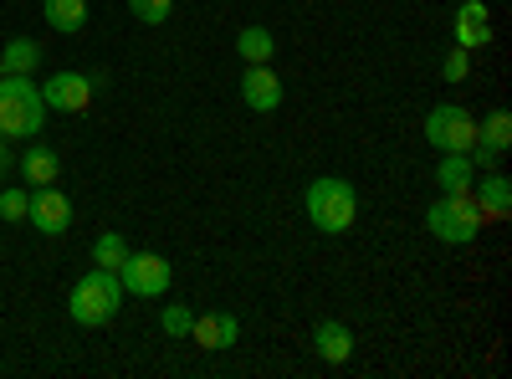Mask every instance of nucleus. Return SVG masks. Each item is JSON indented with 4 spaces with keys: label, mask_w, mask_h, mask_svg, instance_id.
<instances>
[{
    "label": "nucleus",
    "mask_w": 512,
    "mask_h": 379,
    "mask_svg": "<svg viewBox=\"0 0 512 379\" xmlns=\"http://www.w3.org/2000/svg\"><path fill=\"white\" fill-rule=\"evenodd\" d=\"M308 205V221L323 231V236H344L354 221H359V190L344 180V175H318L303 195Z\"/></svg>",
    "instance_id": "nucleus-1"
},
{
    "label": "nucleus",
    "mask_w": 512,
    "mask_h": 379,
    "mask_svg": "<svg viewBox=\"0 0 512 379\" xmlns=\"http://www.w3.org/2000/svg\"><path fill=\"white\" fill-rule=\"evenodd\" d=\"M123 298H128V292H123L118 272L93 267L88 277H77V282H72L67 313H72V323H77V328H103V323H113V318H118Z\"/></svg>",
    "instance_id": "nucleus-2"
},
{
    "label": "nucleus",
    "mask_w": 512,
    "mask_h": 379,
    "mask_svg": "<svg viewBox=\"0 0 512 379\" xmlns=\"http://www.w3.org/2000/svg\"><path fill=\"white\" fill-rule=\"evenodd\" d=\"M47 123V103L31 77H6L0 72V134L6 139H36Z\"/></svg>",
    "instance_id": "nucleus-3"
},
{
    "label": "nucleus",
    "mask_w": 512,
    "mask_h": 379,
    "mask_svg": "<svg viewBox=\"0 0 512 379\" xmlns=\"http://www.w3.org/2000/svg\"><path fill=\"white\" fill-rule=\"evenodd\" d=\"M482 226H487V216L477 210L472 190H466V195H441V200H431V210H425V231H431L436 241H446V246L477 241Z\"/></svg>",
    "instance_id": "nucleus-4"
},
{
    "label": "nucleus",
    "mask_w": 512,
    "mask_h": 379,
    "mask_svg": "<svg viewBox=\"0 0 512 379\" xmlns=\"http://www.w3.org/2000/svg\"><path fill=\"white\" fill-rule=\"evenodd\" d=\"M425 144H431L436 154H472L477 118L461 103H436L431 113H425Z\"/></svg>",
    "instance_id": "nucleus-5"
},
{
    "label": "nucleus",
    "mask_w": 512,
    "mask_h": 379,
    "mask_svg": "<svg viewBox=\"0 0 512 379\" xmlns=\"http://www.w3.org/2000/svg\"><path fill=\"white\" fill-rule=\"evenodd\" d=\"M118 282H123V292L154 303L169 292V282H175V267H169V257H159V251H128L123 267H118Z\"/></svg>",
    "instance_id": "nucleus-6"
},
{
    "label": "nucleus",
    "mask_w": 512,
    "mask_h": 379,
    "mask_svg": "<svg viewBox=\"0 0 512 379\" xmlns=\"http://www.w3.org/2000/svg\"><path fill=\"white\" fill-rule=\"evenodd\" d=\"M93 77L88 72H52L47 82H41V103H47V113H82L93 108Z\"/></svg>",
    "instance_id": "nucleus-7"
},
{
    "label": "nucleus",
    "mask_w": 512,
    "mask_h": 379,
    "mask_svg": "<svg viewBox=\"0 0 512 379\" xmlns=\"http://www.w3.org/2000/svg\"><path fill=\"white\" fill-rule=\"evenodd\" d=\"M26 221L41 231V236H62L72 226V200L57 190V185H41L31 190V210H26Z\"/></svg>",
    "instance_id": "nucleus-8"
},
{
    "label": "nucleus",
    "mask_w": 512,
    "mask_h": 379,
    "mask_svg": "<svg viewBox=\"0 0 512 379\" xmlns=\"http://www.w3.org/2000/svg\"><path fill=\"white\" fill-rule=\"evenodd\" d=\"M451 31H456V47L461 52H482L492 41V11L487 0H461L456 16H451Z\"/></svg>",
    "instance_id": "nucleus-9"
},
{
    "label": "nucleus",
    "mask_w": 512,
    "mask_h": 379,
    "mask_svg": "<svg viewBox=\"0 0 512 379\" xmlns=\"http://www.w3.org/2000/svg\"><path fill=\"white\" fill-rule=\"evenodd\" d=\"M241 103H246L251 113H277V103H282V77H277L267 62H251V67L241 72Z\"/></svg>",
    "instance_id": "nucleus-10"
},
{
    "label": "nucleus",
    "mask_w": 512,
    "mask_h": 379,
    "mask_svg": "<svg viewBox=\"0 0 512 379\" xmlns=\"http://www.w3.org/2000/svg\"><path fill=\"white\" fill-rule=\"evenodd\" d=\"M472 200H477V210L487 216V226H492V221H507V210H512V185H507V175L482 170L477 185H472Z\"/></svg>",
    "instance_id": "nucleus-11"
},
{
    "label": "nucleus",
    "mask_w": 512,
    "mask_h": 379,
    "mask_svg": "<svg viewBox=\"0 0 512 379\" xmlns=\"http://www.w3.org/2000/svg\"><path fill=\"white\" fill-rule=\"evenodd\" d=\"M190 333H195L200 349L221 354V349H231V344L241 339V323H236V313H200V318L190 323Z\"/></svg>",
    "instance_id": "nucleus-12"
},
{
    "label": "nucleus",
    "mask_w": 512,
    "mask_h": 379,
    "mask_svg": "<svg viewBox=\"0 0 512 379\" xmlns=\"http://www.w3.org/2000/svg\"><path fill=\"white\" fill-rule=\"evenodd\" d=\"M313 349H318L323 364H349V354H354V333H349V323L323 318V323L313 328Z\"/></svg>",
    "instance_id": "nucleus-13"
},
{
    "label": "nucleus",
    "mask_w": 512,
    "mask_h": 379,
    "mask_svg": "<svg viewBox=\"0 0 512 379\" xmlns=\"http://www.w3.org/2000/svg\"><path fill=\"white\" fill-rule=\"evenodd\" d=\"M21 175H26V190H41V185H57L62 180V159L52 144H31L21 154Z\"/></svg>",
    "instance_id": "nucleus-14"
},
{
    "label": "nucleus",
    "mask_w": 512,
    "mask_h": 379,
    "mask_svg": "<svg viewBox=\"0 0 512 379\" xmlns=\"http://www.w3.org/2000/svg\"><path fill=\"white\" fill-rule=\"evenodd\" d=\"M436 185H441V195H466L477 185V164L466 159V154H441V164H436Z\"/></svg>",
    "instance_id": "nucleus-15"
},
{
    "label": "nucleus",
    "mask_w": 512,
    "mask_h": 379,
    "mask_svg": "<svg viewBox=\"0 0 512 379\" xmlns=\"http://www.w3.org/2000/svg\"><path fill=\"white\" fill-rule=\"evenodd\" d=\"M41 62H47V52H41L31 36H16V41H6V52H0V72H6V77H31Z\"/></svg>",
    "instance_id": "nucleus-16"
},
{
    "label": "nucleus",
    "mask_w": 512,
    "mask_h": 379,
    "mask_svg": "<svg viewBox=\"0 0 512 379\" xmlns=\"http://www.w3.org/2000/svg\"><path fill=\"white\" fill-rule=\"evenodd\" d=\"M236 57L251 67V62H272L277 57V36L267 26H241L236 31Z\"/></svg>",
    "instance_id": "nucleus-17"
},
{
    "label": "nucleus",
    "mask_w": 512,
    "mask_h": 379,
    "mask_svg": "<svg viewBox=\"0 0 512 379\" xmlns=\"http://www.w3.org/2000/svg\"><path fill=\"white\" fill-rule=\"evenodd\" d=\"M41 16H47L52 31L72 36V31L88 26V0H47V6H41Z\"/></svg>",
    "instance_id": "nucleus-18"
},
{
    "label": "nucleus",
    "mask_w": 512,
    "mask_h": 379,
    "mask_svg": "<svg viewBox=\"0 0 512 379\" xmlns=\"http://www.w3.org/2000/svg\"><path fill=\"white\" fill-rule=\"evenodd\" d=\"M477 144L507 154V144H512V113H507V108H492V113L477 123Z\"/></svg>",
    "instance_id": "nucleus-19"
},
{
    "label": "nucleus",
    "mask_w": 512,
    "mask_h": 379,
    "mask_svg": "<svg viewBox=\"0 0 512 379\" xmlns=\"http://www.w3.org/2000/svg\"><path fill=\"white\" fill-rule=\"evenodd\" d=\"M123 257H128V241H123L118 231H103V236L93 241V267L118 272V267H123Z\"/></svg>",
    "instance_id": "nucleus-20"
},
{
    "label": "nucleus",
    "mask_w": 512,
    "mask_h": 379,
    "mask_svg": "<svg viewBox=\"0 0 512 379\" xmlns=\"http://www.w3.org/2000/svg\"><path fill=\"white\" fill-rule=\"evenodd\" d=\"M26 210H31V190H21V185L0 190V221H11V226H26Z\"/></svg>",
    "instance_id": "nucleus-21"
},
{
    "label": "nucleus",
    "mask_w": 512,
    "mask_h": 379,
    "mask_svg": "<svg viewBox=\"0 0 512 379\" xmlns=\"http://www.w3.org/2000/svg\"><path fill=\"white\" fill-rule=\"evenodd\" d=\"M190 323H195V313H190L185 303H164V313H159V328L169 333V339H190Z\"/></svg>",
    "instance_id": "nucleus-22"
},
{
    "label": "nucleus",
    "mask_w": 512,
    "mask_h": 379,
    "mask_svg": "<svg viewBox=\"0 0 512 379\" xmlns=\"http://www.w3.org/2000/svg\"><path fill=\"white\" fill-rule=\"evenodd\" d=\"M169 6H175V0H128V11H134L144 26H164L169 21Z\"/></svg>",
    "instance_id": "nucleus-23"
},
{
    "label": "nucleus",
    "mask_w": 512,
    "mask_h": 379,
    "mask_svg": "<svg viewBox=\"0 0 512 379\" xmlns=\"http://www.w3.org/2000/svg\"><path fill=\"white\" fill-rule=\"evenodd\" d=\"M441 77L446 82H466V77H472V52H446V62H441Z\"/></svg>",
    "instance_id": "nucleus-24"
},
{
    "label": "nucleus",
    "mask_w": 512,
    "mask_h": 379,
    "mask_svg": "<svg viewBox=\"0 0 512 379\" xmlns=\"http://www.w3.org/2000/svg\"><path fill=\"white\" fill-rule=\"evenodd\" d=\"M6 170H11V139L0 134V175H6Z\"/></svg>",
    "instance_id": "nucleus-25"
}]
</instances>
